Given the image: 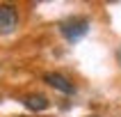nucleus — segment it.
<instances>
[{"label":"nucleus","instance_id":"obj_2","mask_svg":"<svg viewBox=\"0 0 121 117\" xmlns=\"http://www.w3.org/2000/svg\"><path fill=\"white\" fill-rule=\"evenodd\" d=\"M18 28V9L14 5H0V34H9Z\"/></svg>","mask_w":121,"mask_h":117},{"label":"nucleus","instance_id":"obj_3","mask_svg":"<svg viewBox=\"0 0 121 117\" xmlns=\"http://www.w3.org/2000/svg\"><path fill=\"white\" fill-rule=\"evenodd\" d=\"M43 83H46V85H50V87H55L57 92H62V94H73V92H75V85H73V83L69 80L66 76L55 74V71L43 74Z\"/></svg>","mask_w":121,"mask_h":117},{"label":"nucleus","instance_id":"obj_1","mask_svg":"<svg viewBox=\"0 0 121 117\" xmlns=\"http://www.w3.org/2000/svg\"><path fill=\"white\" fill-rule=\"evenodd\" d=\"M60 32L66 41H80L89 32V19L85 16H71L60 23Z\"/></svg>","mask_w":121,"mask_h":117},{"label":"nucleus","instance_id":"obj_4","mask_svg":"<svg viewBox=\"0 0 121 117\" xmlns=\"http://www.w3.org/2000/svg\"><path fill=\"white\" fill-rule=\"evenodd\" d=\"M23 106L27 110H32V112H43L50 106V101L43 94H27V96H23Z\"/></svg>","mask_w":121,"mask_h":117},{"label":"nucleus","instance_id":"obj_5","mask_svg":"<svg viewBox=\"0 0 121 117\" xmlns=\"http://www.w3.org/2000/svg\"><path fill=\"white\" fill-rule=\"evenodd\" d=\"M117 62H119V67H121V46L117 48Z\"/></svg>","mask_w":121,"mask_h":117}]
</instances>
